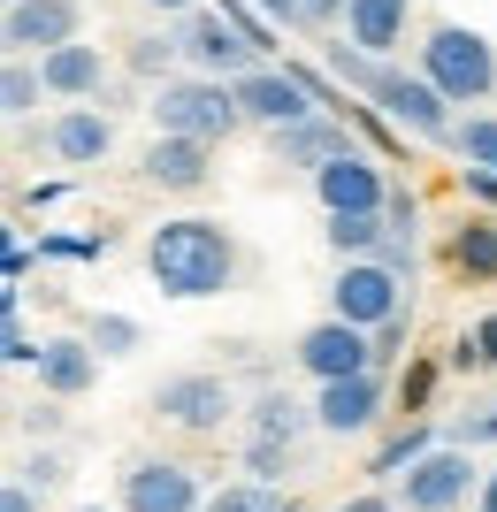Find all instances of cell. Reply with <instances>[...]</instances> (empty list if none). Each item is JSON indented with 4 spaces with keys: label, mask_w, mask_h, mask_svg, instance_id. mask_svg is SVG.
Returning <instances> with one entry per match:
<instances>
[{
    "label": "cell",
    "mask_w": 497,
    "mask_h": 512,
    "mask_svg": "<svg viewBox=\"0 0 497 512\" xmlns=\"http://www.w3.org/2000/svg\"><path fill=\"white\" fill-rule=\"evenodd\" d=\"M146 276L161 299H222L238 283V237L207 214H176L146 237Z\"/></svg>",
    "instance_id": "6da1fadb"
},
{
    "label": "cell",
    "mask_w": 497,
    "mask_h": 512,
    "mask_svg": "<svg viewBox=\"0 0 497 512\" xmlns=\"http://www.w3.org/2000/svg\"><path fill=\"white\" fill-rule=\"evenodd\" d=\"M329 77H337V85H352V92H368L390 123L413 130V138H429V146H459L452 100H444V92H436L421 69L375 62V54H360V46H329Z\"/></svg>",
    "instance_id": "7a4b0ae2"
},
{
    "label": "cell",
    "mask_w": 497,
    "mask_h": 512,
    "mask_svg": "<svg viewBox=\"0 0 497 512\" xmlns=\"http://www.w3.org/2000/svg\"><path fill=\"white\" fill-rule=\"evenodd\" d=\"M146 115L161 123V138H192V146H222V138H238V130H245L238 92L215 85V77H176V85H153Z\"/></svg>",
    "instance_id": "3957f363"
},
{
    "label": "cell",
    "mask_w": 497,
    "mask_h": 512,
    "mask_svg": "<svg viewBox=\"0 0 497 512\" xmlns=\"http://www.w3.org/2000/svg\"><path fill=\"white\" fill-rule=\"evenodd\" d=\"M421 77L452 107H482L497 92V46L467 23H429V39H421Z\"/></svg>",
    "instance_id": "277c9868"
},
{
    "label": "cell",
    "mask_w": 497,
    "mask_h": 512,
    "mask_svg": "<svg viewBox=\"0 0 497 512\" xmlns=\"http://www.w3.org/2000/svg\"><path fill=\"white\" fill-rule=\"evenodd\" d=\"M390 497H398V512H467V497H482V467L475 451L436 444L406 482H390Z\"/></svg>",
    "instance_id": "5b68a950"
},
{
    "label": "cell",
    "mask_w": 497,
    "mask_h": 512,
    "mask_svg": "<svg viewBox=\"0 0 497 512\" xmlns=\"http://www.w3.org/2000/svg\"><path fill=\"white\" fill-rule=\"evenodd\" d=\"M115 512H207V497L184 459H130L115 474Z\"/></svg>",
    "instance_id": "8992f818"
},
{
    "label": "cell",
    "mask_w": 497,
    "mask_h": 512,
    "mask_svg": "<svg viewBox=\"0 0 497 512\" xmlns=\"http://www.w3.org/2000/svg\"><path fill=\"white\" fill-rule=\"evenodd\" d=\"M77 31H85V0H16L0 23L8 62H46V54L77 46Z\"/></svg>",
    "instance_id": "52a82bcc"
},
{
    "label": "cell",
    "mask_w": 497,
    "mask_h": 512,
    "mask_svg": "<svg viewBox=\"0 0 497 512\" xmlns=\"http://www.w3.org/2000/svg\"><path fill=\"white\" fill-rule=\"evenodd\" d=\"M329 314L375 337L390 314H406V283L390 276L383 260H345V268H337V283H329Z\"/></svg>",
    "instance_id": "ba28073f"
},
{
    "label": "cell",
    "mask_w": 497,
    "mask_h": 512,
    "mask_svg": "<svg viewBox=\"0 0 497 512\" xmlns=\"http://www.w3.org/2000/svg\"><path fill=\"white\" fill-rule=\"evenodd\" d=\"M153 413L184 436H222V421H238V390L222 383V375H169V383L153 390Z\"/></svg>",
    "instance_id": "9c48e42d"
},
{
    "label": "cell",
    "mask_w": 497,
    "mask_h": 512,
    "mask_svg": "<svg viewBox=\"0 0 497 512\" xmlns=\"http://www.w3.org/2000/svg\"><path fill=\"white\" fill-rule=\"evenodd\" d=\"M291 360H299L314 383H352V375H383V367H375V337H368V329H352V321H337V314L314 321V329L291 344Z\"/></svg>",
    "instance_id": "30bf717a"
},
{
    "label": "cell",
    "mask_w": 497,
    "mask_h": 512,
    "mask_svg": "<svg viewBox=\"0 0 497 512\" xmlns=\"http://www.w3.org/2000/svg\"><path fill=\"white\" fill-rule=\"evenodd\" d=\"M238 107H245V123L260 130H291V123H314L322 107H314V85L306 77H291V69H253V77H238Z\"/></svg>",
    "instance_id": "8fae6325"
},
{
    "label": "cell",
    "mask_w": 497,
    "mask_h": 512,
    "mask_svg": "<svg viewBox=\"0 0 497 512\" xmlns=\"http://www.w3.org/2000/svg\"><path fill=\"white\" fill-rule=\"evenodd\" d=\"M314 199H322L329 222H337V214H390V184H383V169H375L368 153L329 161V169L314 176Z\"/></svg>",
    "instance_id": "7c38bea8"
},
{
    "label": "cell",
    "mask_w": 497,
    "mask_h": 512,
    "mask_svg": "<svg viewBox=\"0 0 497 512\" xmlns=\"http://www.w3.org/2000/svg\"><path fill=\"white\" fill-rule=\"evenodd\" d=\"M39 146L54 153V161H69V169H100L115 153V115L108 107H62V115L39 130Z\"/></svg>",
    "instance_id": "4fadbf2b"
},
{
    "label": "cell",
    "mask_w": 497,
    "mask_h": 512,
    "mask_svg": "<svg viewBox=\"0 0 497 512\" xmlns=\"http://www.w3.org/2000/svg\"><path fill=\"white\" fill-rule=\"evenodd\" d=\"M383 406H390V383H383V375H352V383H322L314 421H322L329 436H368V428L383 421Z\"/></svg>",
    "instance_id": "5bb4252c"
},
{
    "label": "cell",
    "mask_w": 497,
    "mask_h": 512,
    "mask_svg": "<svg viewBox=\"0 0 497 512\" xmlns=\"http://www.w3.org/2000/svg\"><path fill=\"white\" fill-rule=\"evenodd\" d=\"M268 153H276V169H306V176H322L329 161H345V153H360V146L345 138V123H329V115H314V123L268 130Z\"/></svg>",
    "instance_id": "9a60e30c"
},
{
    "label": "cell",
    "mask_w": 497,
    "mask_h": 512,
    "mask_svg": "<svg viewBox=\"0 0 497 512\" xmlns=\"http://www.w3.org/2000/svg\"><path fill=\"white\" fill-rule=\"evenodd\" d=\"M138 176H146L153 192H207V176H215V146H192V138H153L138 153Z\"/></svg>",
    "instance_id": "2e32d148"
},
{
    "label": "cell",
    "mask_w": 497,
    "mask_h": 512,
    "mask_svg": "<svg viewBox=\"0 0 497 512\" xmlns=\"http://www.w3.org/2000/svg\"><path fill=\"white\" fill-rule=\"evenodd\" d=\"M406 23H413V0H345V39L375 62H390L406 46Z\"/></svg>",
    "instance_id": "e0dca14e"
},
{
    "label": "cell",
    "mask_w": 497,
    "mask_h": 512,
    "mask_svg": "<svg viewBox=\"0 0 497 512\" xmlns=\"http://www.w3.org/2000/svg\"><path fill=\"white\" fill-rule=\"evenodd\" d=\"M100 383V352H92L85 337H46V352H39V390L46 398H85V390Z\"/></svg>",
    "instance_id": "ac0fdd59"
},
{
    "label": "cell",
    "mask_w": 497,
    "mask_h": 512,
    "mask_svg": "<svg viewBox=\"0 0 497 512\" xmlns=\"http://www.w3.org/2000/svg\"><path fill=\"white\" fill-rule=\"evenodd\" d=\"M39 77H46L54 100H100V92H108V54L77 39V46H62V54H46Z\"/></svg>",
    "instance_id": "d6986e66"
},
{
    "label": "cell",
    "mask_w": 497,
    "mask_h": 512,
    "mask_svg": "<svg viewBox=\"0 0 497 512\" xmlns=\"http://www.w3.org/2000/svg\"><path fill=\"white\" fill-rule=\"evenodd\" d=\"M306 428H322V421H314V406H299L291 390H260V398H253V436H245V444L299 451V444H306Z\"/></svg>",
    "instance_id": "ffe728a7"
},
{
    "label": "cell",
    "mask_w": 497,
    "mask_h": 512,
    "mask_svg": "<svg viewBox=\"0 0 497 512\" xmlns=\"http://www.w3.org/2000/svg\"><path fill=\"white\" fill-rule=\"evenodd\" d=\"M444 260H452L459 276H475V283H497V222H459L452 245H444Z\"/></svg>",
    "instance_id": "44dd1931"
},
{
    "label": "cell",
    "mask_w": 497,
    "mask_h": 512,
    "mask_svg": "<svg viewBox=\"0 0 497 512\" xmlns=\"http://www.w3.org/2000/svg\"><path fill=\"white\" fill-rule=\"evenodd\" d=\"M176 62H184L176 31H138V39H123V69H130V77H161V85H176V77H169Z\"/></svg>",
    "instance_id": "7402d4cb"
},
{
    "label": "cell",
    "mask_w": 497,
    "mask_h": 512,
    "mask_svg": "<svg viewBox=\"0 0 497 512\" xmlns=\"http://www.w3.org/2000/svg\"><path fill=\"white\" fill-rule=\"evenodd\" d=\"M383 237H390L383 214H337V222H329V253H337V260H375V253H383Z\"/></svg>",
    "instance_id": "603a6c76"
},
{
    "label": "cell",
    "mask_w": 497,
    "mask_h": 512,
    "mask_svg": "<svg viewBox=\"0 0 497 512\" xmlns=\"http://www.w3.org/2000/svg\"><path fill=\"white\" fill-rule=\"evenodd\" d=\"M85 344L100 352V360H130V352L146 344V329H138L130 314H92V321H85Z\"/></svg>",
    "instance_id": "cb8c5ba5"
},
{
    "label": "cell",
    "mask_w": 497,
    "mask_h": 512,
    "mask_svg": "<svg viewBox=\"0 0 497 512\" xmlns=\"http://www.w3.org/2000/svg\"><path fill=\"white\" fill-rule=\"evenodd\" d=\"M39 92H46L39 62H8L0 69V115H8V123H23V115L39 107Z\"/></svg>",
    "instance_id": "d4e9b609"
},
{
    "label": "cell",
    "mask_w": 497,
    "mask_h": 512,
    "mask_svg": "<svg viewBox=\"0 0 497 512\" xmlns=\"http://www.w3.org/2000/svg\"><path fill=\"white\" fill-rule=\"evenodd\" d=\"M452 153L467 161V169H490V176H497V115H467Z\"/></svg>",
    "instance_id": "484cf974"
},
{
    "label": "cell",
    "mask_w": 497,
    "mask_h": 512,
    "mask_svg": "<svg viewBox=\"0 0 497 512\" xmlns=\"http://www.w3.org/2000/svg\"><path fill=\"white\" fill-rule=\"evenodd\" d=\"M207 512H283V497L268 482H230V490L207 497Z\"/></svg>",
    "instance_id": "4316f807"
},
{
    "label": "cell",
    "mask_w": 497,
    "mask_h": 512,
    "mask_svg": "<svg viewBox=\"0 0 497 512\" xmlns=\"http://www.w3.org/2000/svg\"><path fill=\"white\" fill-rule=\"evenodd\" d=\"M16 482H23V490H39V497H54V490L69 482V459H62V451H31Z\"/></svg>",
    "instance_id": "83f0119b"
},
{
    "label": "cell",
    "mask_w": 497,
    "mask_h": 512,
    "mask_svg": "<svg viewBox=\"0 0 497 512\" xmlns=\"http://www.w3.org/2000/svg\"><path fill=\"white\" fill-rule=\"evenodd\" d=\"M452 367H497V314H482L475 329H467V337H459Z\"/></svg>",
    "instance_id": "f1b7e54d"
},
{
    "label": "cell",
    "mask_w": 497,
    "mask_h": 512,
    "mask_svg": "<svg viewBox=\"0 0 497 512\" xmlns=\"http://www.w3.org/2000/svg\"><path fill=\"white\" fill-rule=\"evenodd\" d=\"M16 428H23V436H62L69 413H62V398H46V390H39L31 406H16Z\"/></svg>",
    "instance_id": "f546056e"
},
{
    "label": "cell",
    "mask_w": 497,
    "mask_h": 512,
    "mask_svg": "<svg viewBox=\"0 0 497 512\" xmlns=\"http://www.w3.org/2000/svg\"><path fill=\"white\" fill-rule=\"evenodd\" d=\"M444 436H452V451H475V444H497V406H482V413H459V421L444 428Z\"/></svg>",
    "instance_id": "4dcf8cb0"
},
{
    "label": "cell",
    "mask_w": 497,
    "mask_h": 512,
    "mask_svg": "<svg viewBox=\"0 0 497 512\" xmlns=\"http://www.w3.org/2000/svg\"><path fill=\"white\" fill-rule=\"evenodd\" d=\"M345 16V0H291V31H329Z\"/></svg>",
    "instance_id": "1f68e13d"
},
{
    "label": "cell",
    "mask_w": 497,
    "mask_h": 512,
    "mask_svg": "<svg viewBox=\"0 0 497 512\" xmlns=\"http://www.w3.org/2000/svg\"><path fill=\"white\" fill-rule=\"evenodd\" d=\"M245 467L260 474V482H276V474L299 467V451H276V444H245Z\"/></svg>",
    "instance_id": "d6a6232c"
},
{
    "label": "cell",
    "mask_w": 497,
    "mask_h": 512,
    "mask_svg": "<svg viewBox=\"0 0 497 512\" xmlns=\"http://www.w3.org/2000/svg\"><path fill=\"white\" fill-rule=\"evenodd\" d=\"M406 337H413V306H406V314H390L383 329H375V367L398 360V344H406Z\"/></svg>",
    "instance_id": "836d02e7"
},
{
    "label": "cell",
    "mask_w": 497,
    "mask_h": 512,
    "mask_svg": "<svg viewBox=\"0 0 497 512\" xmlns=\"http://www.w3.org/2000/svg\"><path fill=\"white\" fill-rule=\"evenodd\" d=\"M429 383H436V367H413V375H406V383H398V406H421V398H429Z\"/></svg>",
    "instance_id": "e575fe53"
},
{
    "label": "cell",
    "mask_w": 497,
    "mask_h": 512,
    "mask_svg": "<svg viewBox=\"0 0 497 512\" xmlns=\"http://www.w3.org/2000/svg\"><path fill=\"white\" fill-rule=\"evenodd\" d=\"M0 512H39V490H23V482H8V490H0Z\"/></svg>",
    "instance_id": "d590c367"
},
{
    "label": "cell",
    "mask_w": 497,
    "mask_h": 512,
    "mask_svg": "<svg viewBox=\"0 0 497 512\" xmlns=\"http://www.w3.org/2000/svg\"><path fill=\"white\" fill-rule=\"evenodd\" d=\"M337 512H398V497H390V490H368V497H352V505H337Z\"/></svg>",
    "instance_id": "8d00e7d4"
},
{
    "label": "cell",
    "mask_w": 497,
    "mask_h": 512,
    "mask_svg": "<svg viewBox=\"0 0 497 512\" xmlns=\"http://www.w3.org/2000/svg\"><path fill=\"white\" fill-rule=\"evenodd\" d=\"M459 184H467V192H475V199H497V176H490V169H467V176H459Z\"/></svg>",
    "instance_id": "74e56055"
},
{
    "label": "cell",
    "mask_w": 497,
    "mask_h": 512,
    "mask_svg": "<svg viewBox=\"0 0 497 512\" xmlns=\"http://www.w3.org/2000/svg\"><path fill=\"white\" fill-rule=\"evenodd\" d=\"M253 16H268V23H291V0H245Z\"/></svg>",
    "instance_id": "f35d334b"
},
{
    "label": "cell",
    "mask_w": 497,
    "mask_h": 512,
    "mask_svg": "<svg viewBox=\"0 0 497 512\" xmlns=\"http://www.w3.org/2000/svg\"><path fill=\"white\" fill-rule=\"evenodd\" d=\"M475 512H497V474H482V497H475Z\"/></svg>",
    "instance_id": "ab89813d"
},
{
    "label": "cell",
    "mask_w": 497,
    "mask_h": 512,
    "mask_svg": "<svg viewBox=\"0 0 497 512\" xmlns=\"http://www.w3.org/2000/svg\"><path fill=\"white\" fill-rule=\"evenodd\" d=\"M146 8H169V16H192V0H146Z\"/></svg>",
    "instance_id": "60d3db41"
},
{
    "label": "cell",
    "mask_w": 497,
    "mask_h": 512,
    "mask_svg": "<svg viewBox=\"0 0 497 512\" xmlns=\"http://www.w3.org/2000/svg\"><path fill=\"white\" fill-rule=\"evenodd\" d=\"M283 512H306V505H299V497H283Z\"/></svg>",
    "instance_id": "b9f144b4"
},
{
    "label": "cell",
    "mask_w": 497,
    "mask_h": 512,
    "mask_svg": "<svg viewBox=\"0 0 497 512\" xmlns=\"http://www.w3.org/2000/svg\"><path fill=\"white\" fill-rule=\"evenodd\" d=\"M77 512H108V505H77Z\"/></svg>",
    "instance_id": "7bdbcfd3"
}]
</instances>
